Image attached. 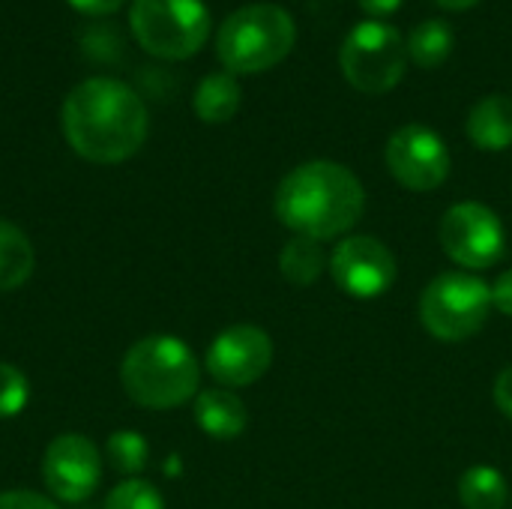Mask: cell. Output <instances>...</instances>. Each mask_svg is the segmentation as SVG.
<instances>
[{
	"mask_svg": "<svg viewBox=\"0 0 512 509\" xmlns=\"http://www.w3.org/2000/svg\"><path fill=\"white\" fill-rule=\"evenodd\" d=\"M60 126L66 144L81 159L117 165L141 150L150 117L129 84L117 78H87L66 93Z\"/></svg>",
	"mask_w": 512,
	"mask_h": 509,
	"instance_id": "6da1fadb",
	"label": "cell"
},
{
	"mask_svg": "<svg viewBox=\"0 0 512 509\" xmlns=\"http://www.w3.org/2000/svg\"><path fill=\"white\" fill-rule=\"evenodd\" d=\"M273 207L288 231L324 243L345 237L360 222L366 189L351 168L315 159L282 177Z\"/></svg>",
	"mask_w": 512,
	"mask_h": 509,
	"instance_id": "7a4b0ae2",
	"label": "cell"
},
{
	"mask_svg": "<svg viewBox=\"0 0 512 509\" xmlns=\"http://www.w3.org/2000/svg\"><path fill=\"white\" fill-rule=\"evenodd\" d=\"M120 384L135 405L171 411L198 396L201 366L180 336L150 333L126 351L120 363Z\"/></svg>",
	"mask_w": 512,
	"mask_h": 509,
	"instance_id": "3957f363",
	"label": "cell"
},
{
	"mask_svg": "<svg viewBox=\"0 0 512 509\" xmlns=\"http://www.w3.org/2000/svg\"><path fill=\"white\" fill-rule=\"evenodd\" d=\"M297 42V24L276 3H252L231 12L216 33V54L231 75H255L282 63Z\"/></svg>",
	"mask_w": 512,
	"mask_h": 509,
	"instance_id": "277c9868",
	"label": "cell"
},
{
	"mask_svg": "<svg viewBox=\"0 0 512 509\" xmlns=\"http://www.w3.org/2000/svg\"><path fill=\"white\" fill-rule=\"evenodd\" d=\"M492 309V285L468 270L435 276L420 297V321L441 342H465L477 336Z\"/></svg>",
	"mask_w": 512,
	"mask_h": 509,
	"instance_id": "5b68a950",
	"label": "cell"
},
{
	"mask_svg": "<svg viewBox=\"0 0 512 509\" xmlns=\"http://www.w3.org/2000/svg\"><path fill=\"white\" fill-rule=\"evenodd\" d=\"M129 27L147 54L186 60L204 48L210 12L201 0H132Z\"/></svg>",
	"mask_w": 512,
	"mask_h": 509,
	"instance_id": "8992f818",
	"label": "cell"
},
{
	"mask_svg": "<svg viewBox=\"0 0 512 509\" xmlns=\"http://www.w3.org/2000/svg\"><path fill=\"white\" fill-rule=\"evenodd\" d=\"M339 66L354 90L387 93L408 69V42L387 21H360L339 48Z\"/></svg>",
	"mask_w": 512,
	"mask_h": 509,
	"instance_id": "52a82bcc",
	"label": "cell"
},
{
	"mask_svg": "<svg viewBox=\"0 0 512 509\" xmlns=\"http://www.w3.org/2000/svg\"><path fill=\"white\" fill-rule=\"evenodd\" d=\"M438 240L447 258L462 270H489L507 255V228L501 216L480 201L453 204L438 225Z\"/></svg>",
	"mask_w": 512,
	"mask_h": 509,
	"instance_id": "ba28073f",
	"label": "cell"
},
{
	"mask_svg": "<svg viewBox=\"0 0 512 509\" xmlns=\"http://www.w3.org/2000/svg\"><path fill=\"white\" fill-rule=\"evenodd\" d=\"M384 159L396 183L411 192H432L450 177L447 141L423 123H408L396 129L387 141Z\"/></svg>",
	"mask_w": 512,
	"mask_h": 509,
	"instance_id": "9c48e42d",
	"label": "cell"
},
{
	"mask_svg": "<svg viewBox=\"0 0 512 509\" xmlns=\"http://www.w3.org/2000/svg\"><path fill=\"white\" fill-rule=\"evenodd\" d=\"M42 480L54 501L84 504L102 483V456L87 435L63 432L42 456Z\"/></svg>",
	"mask_w": 512,
	"mask_h": 509,
	"instance_id": "30bf717a",
	"label": "cell"
},
{
	"mask_svg": "<svg viewBox=\"0 0 512 509\" xmlns=\"http://www.w3.org/2000/svg\"><path fill=\"white\" fill-rule=\"evenodd\" d=\"M330 276L348 297L375 300L396 282V255L378 237H342L330 255Z\"/></svg>",
	"mask_w": 512,
	"mask_h": 509,
	"instance_id": "8fae6325",
	"label": "cell"
},
{
	"mask_svg": "<svg viewBox=\"0 0 512 509\" xmlns=\"http://www.w3.org/2000/svg\"><path fill=\"white\" fill-rule=\"evenodd\" d=\"M273 366V339L255 324H234L222 330L207 354L204 369L219 387H249Z\"/></svg>",
	"mask_w": 512,
	"mask_h": 509,
	"instance_id": "7c38bea8",
	"label": "cell"
},
{
	"mask_svg": "<svg viewBox=\"0 0 512 509\" xmlns=\"http://www.w3.org/2000/svg\"><path fill=\"white\" fill-rule=\"evenodd\" d=\"M192 414H195L198 429L213 441H234L249 426V411H246L243 399L225 387L201 390L195 396Z\"/></svg>",
	"mask_w": 512,
	"mask_h": 509,
	"instance_id": "4fadbf2b",
	"label": "cell"
},
{
	"mask_svg": "<svg viewBox=\"0 0 512 509\" xmlns=\"http://www.w3.org/2000/svg\"><path fill=\"white\" fill-rule=\"evenodd\" d=\"M468 138L489 153H501L512 147V96L492 93L480 99L468 114Z\"/></svg>",
	"mask_w": 512,
	"mask_h": 509,
	"instance_id": "5bb4252c",
	"label": "cell"
},
{
	"mask_svg": "<svg viewBox=\"0 0 512 509\" xmlns=\"http://www.w3.org/2000/svg\"><path fill=\"white\" fill-rule=\"evenodd\" d=\"M240 102H243V90L231 72H213V75L201 78V84L195 87V96H192V108H195L198 120L213 123V126L228 123L237 114Z\"/></svg>",
	"mask_w": 512,
	"mask_h": 509,
	"instance_id": "9a60e30c",
	"label": "cell"
},
{
	"mask_svg": "<svg viewBox=\"0 0 512 509\" xmlns=\"http://www.w3.org/2000/svg\"><path fill=\"white\" fill-rule=\"evenodd\" d=\"M33 267L36 252L30 237L9 219H0V294L21 288L33 276Z\"/></svg>",
	"mask_w": 512,
	"mask_h": 509,
	"instance_id": "2e32d148",
	"label": "cell"
},
{
	"mask_svg": "<svg viewBox=\"0 0 512 509\" xmlns=\"http://www.w3.org/2000/svg\"><path fill=\"white\" fill-rule=\"evenodd\" d=\"M279 270L291 285H300V288L315 285L321 273L327 270V255H324L321 240L294 234L279 252Z\"/></svg>",
	"mask_w": 512,
	"mask_h": 509,
	"instance_id": "e0dca14e",
	"label": "cell"
},
{
	"mask_svg": "<svg viewBox=\"0 0 512 509\" xmlns=\"http://www.w3.org/2000/svg\"><path fill=\"white\" fill-rule=\"evenodd\" d=\"M459 501L465 509H507L510 486L492 465H474L459 480Z\"/></svg>",
	"mask_w": 512,
	"mask_h": 509,
	"instance_id": "ac0fdd59",
	"label": "cell"
},
{
	"mask_svg": "<svg viewBox=\"0 0 512 509\" xmlns=\"http://www.w3.org/2000/svg\"><path fill=\"white\" fill-rule=\"evenodd\" d=\"M405 42H408V60H414L423 69H435L453 51V30L447 21L429 18V21L417 24Z\"/></svg>",
	"mask_w": 512,
	"mask_h": 509,
	"instance_id": "d6986e66",
	"label": "cell"
},
{
	"mask_svg": "<svg viewBox=\"0 0 512 509\" xmlns=\"http://www.w3.org/2000/svg\"><path fill=\"white\" fill-rule=\"evenodd\" d=\"M105 456H108V465L129 480V477H138L150 465V444L144 441L141 432L120 429V432L108 435Z\"/></svg>",
	"mask_w": 512,
	"mask_h": 509,
	"instance_id": "ffe728a7",
	"label": "cell"
},
{
	"mask_svg": "<svg viewBox=\"0 0 512 509\" xmlns=\"http://www.w3.org/2000/svg\"><path fill=\"white\" fill-rule=\"evenodd\" d=\"M105 509H165V498L153 483L129 477L108 492Z\"/></svg>",
	"mask_w": 512,
	"mask_h": 509,
	"instance_id": "44dd1931",
	"label": "cell"
},
{
	"mask_svg": "<svg viewBox=\"0 0 512 509\" xmlns=\"http://www.w3.org/2000/svg\"><path fill=\"white\" fill-rule=\"evenodd\" d=\"M27 399H30L27 375L12 363H0V420L18 417L27 408Z\"/></svg>",
	"mask_w": 512,
	"mask_h": 509,
	"instance_id": "7402d4cb",
	"label": "cell"
},
{
	"mask_svg": "<svg viewBox=\"0 0 512 509\" xmlns=\"http://www.w3.org/2000/svg\"><path fill=\"white\" fill-rule=\"evenodd\" d=\"M0 509H60L51 498L39 495V492H24V489H12V492H0Z\"/></svg>",
	"mask_w": 512,
	"mask_h": 509,
	"instance_id": "603a6c76",
	"label": "cell"
},
{
	"mask_svg": "<svg viewBox=\"0 0 512 509\" xmlns=\"http://www.w3.org/2000/svg\"><path fill=\"white\" fill-rule=\"evenodd\" d=\"M492 306L501 315H510L512 318V267L495 279V285H492Z\"/></svg>",
	"mask_w": 512,
	"mask_h": 509,
	"instance_id": "cb8c5ba5",
	"label": "cell"
},
{
	"mask_svg": "<svg viewBox=\"0 0 512 509\" xmlns=\"http://www.w3.org/2000/svg\"><path fill=\"white\" fill-rule=\"evenodd\" d=\"M495 405L501 408L504 417L512 420V366H507L495 381Z\"/></svg>",
	"mask_w": 512,
	"mask_h": 509,
	"instance_id": "d4e9b609",
	"label": "cell"
},
{
	"mask_svg": "<svg viewBox=\"0 0 512 509\" xmlns=\"http://www.w3.org/2000/svg\"><path fill=\"white\" fill-rule=\"evenodd\" d=\"M72 9L84 12V15H111L117 12L126 0H66Z\"/></svg>",
	"mask_w": 512,
	"mask_h": 509,
	"instance_id": "484cf974",
	"label": "cell"
},
{
	"mask_svg": "<svg viewBox=\"0 0 512 509\" xmlns=\"http://www.w3.org/2000/svg\"><path fill=\"white\" fill-rule=\"evenodd\" d=\"M357 3H360L363 12H369V15H375V18L393 15V12L402 6V0H357Z\"/></svg>",
	"mask_w": 512,
	"mask_h": 509,
	"instance_id": "4316f807",
	"label": "cell"
},
{
	"mask_svg": "<svg viewBox=\"0 0 512 509\" xmlns=\"http://www.w3.org/2000/svg\"><path fill=\"white\" fill-rule=\"evenodd\" d=\"M438 6H444V9H450V12H462V9H471V6H477L480 0H435Z\"/></svg>",
	"mask_w": 512,
	"mask_h": 509,
	"instance_id": "83f0119b",
	"label": "cell"
}]
</instances>
